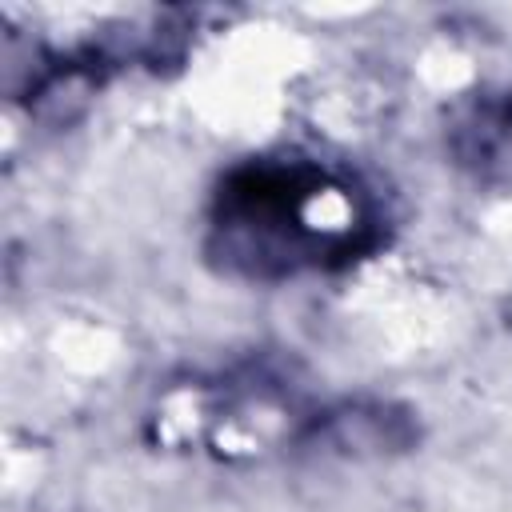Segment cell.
I'll return each instance as SVG.
<instances>
[{
    "label": "cell",
    "mask_w": 512,
    "mask_h": 512,
    "mask_svg": "<svg viewBox=\"0 0 512 512\" xmlns=\"http://www.w3.org/2000/svg\"><path fill=\"white\" fill-rule=\"evenodd\" d=\"M216 228L244 268L288 272L352 252L364 216L356 192L312 164H252L220 188Z\"/></svg>",
    "instance_id": "cell-1"
},
{
    "label": "cell",
    "mask_w": 512,
    "mask_h": 512,
    "mask_svg": "<svg viewBox=\"0 0 512 512\" xmlns=\"http://www.w3.org/2000/svg\"><path fill=\"white\" fill-rule=\"evenodd\" d=\"M508 140H512V88L460 108L452 124V148L472 164L492 160Z\"/></svg>",
    "instance_id": "cell-2"
}]
</instances>
